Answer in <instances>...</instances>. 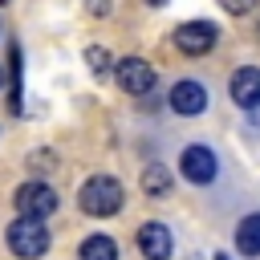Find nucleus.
<instances>
[{
  "instance_id": "39448f33",
  "label": "nucleus",
  "mask_w": 260,
  "mask_h": 260,
  "mask_svg": "<svg viewBox=\"0 0 260 260\" xmlns=\"http://www.w3.org/2000/svg\"><path fill=\"white\" fill-rule=\"evenodd\" d=\"M16 215H32V219H45V215H53L57 211V191L49 187V183H24V187H16Z\"/></svg>"
},
{
  "instance_id": "423d86ee",
  "label": "nucleus",
  "mask_w": 260,
  "mask_h": 260,
  "mask_svg": "<svg viewBox=\"0 0 260 260\" xmlns=\"http://www.w3.org/2000/svg\"><path fill=\"white\" fill-rule=\"evenodd\" d=\"M114 81L126 93H150L154 89V65L142 57H122V61H114Z\"/></svg>"
},
{
  "instance_id": "20e7f679",
  "label": "nucleus",
  "mask_w": 260,
  "mask_h": 260,
  "mask_svg": "<svg viewBox=\"0 0 260 260\" xmlns=\"http://www.w3.org/2000/svg\"><path fill=\"white\" fill-rule=\"evenodd\" d=\"M215 41H219V28H215L211 20H187V24L175 28V49L187 53V57H203V53H211Z\"/></svg>"
},
{
  "instance_id": "2eb2a0df",
  "label": "nucleus",
  "mask_w": 260,
  "mask_h": 260,
  "mask_svg": "<svg viewBox=\"0 0 260 260\" xmlns=\"http://www.w3.org/2000/svg\"><path fill=\"white\" fill-rule=\"evenodd\" d=\"M53 162H57L53 150H32V154H28V167H32V171H53Z\"/></svg>"
},
{
  "instance_id": "ddd939ff",
  "label": "nucleus",
  "mask_w": 260,
  "mask_h": 260,
  "mask_svg": "<svg viewBox=\"0 0 260 260\" xmlns=\"http://www.w3.org/2000/svg\"><path fill=\"white\" fill-rule=\"evenodd\" d=\"M8 65H12V98H8V114H20L24 110V81H20V45L12 41L8 49Z\"/></svg>"
},
{
  "instance_id": "6e6552de",
  "label": "nucleus",
  "mask_w": 260,
  "mask_h": 260,
  "mask_svg": "<svg viewBox=\"0 0 260 260\" xmlns=\"http://www.w3.org/2000/svg\"><path fill=\"white\" fill-rule=\"evenodd\" d=\"M228 93L240 110H256L260 106V69L256 65H240L232 77H228Z\"/></svg>"
},
{
  "instance_id": "9d476101",
  "label": "nucleus",
  "mask_w": 260,
  "mask_h": 260,
  "mask_svg": "<svg viewBox=\"0 0 260 260\" xmlns=\"http://www.w3.org/2000/svg\"><path fill=\"white\" fill-rule=\"evenodd\" d=\"M236 252L240 256H260V211H252L236 223Z\"/></svg>"
},
{
  "instance_id": "f03ea898",
  "label": "nucleus",
  "mask_w": 260,
  "mask_h": 260,
  "mask_svg": "<svg viewBox=\"0 0 260 260\" xmlns=\"http://www.w3.org/2000/svg\"><path fill=\"white\" fill-rule=\"evenodd\" d=\"M4 244H8L12 256H20V260H37V256L49 252V228H45V219L16 215V219L4 228Z\"/></svg>"
},
{
  "instance_id": "f8f14e48",
  "label": "nucleus",
  "mask_w": 260,
  "mask_h": 260,
  "mask_svg": "<svg viewBox=\"0 0 260 260\" xmlns=\"http://www.w3.org/2000/svg\"><path fill=\"white\" fill-rule=\"evenodd\" d=\"M142 191H146L150 199H162V195L171 191V171H167L162 162H150V167L142 171Z\"/></svg>"
},
{
  "instance_id": "dca6fc26",
  "label": "nucleus",
  "mask_w": 260,
  "mask_h": 260,
  "mask_svg": "<svg viewBox=\"0 0 260 260\" xmlns=\"http://www.w3.org/2000/svg\"><path fill=\"white\" fill-rule=\"evenodd\" d=\"M219 4H223L232 16H244V12H252V8H256V0H219Z\"/></svg>"
},
{
  "instance_id": "9b49d317",
  "label": "nucleus",
  "mask_w": 260,
  "mask_h": 260,
  "mask_svg": "<svg viewBox=\"0 0 260 260\" xmlns=\"http://www.w3.org/2000/svg\"><path fill=\"white\" fill-rule=\"evenodd\" d=\"M77 256H81V260H118V240L106 236V232H93V236L81 240Z\"/></svg>"
},
{
  "instance_id": "a211bd4d",
  "label": "nucleus",
  "mask_w": 260,
  "mask_h": 260,
  "mask_svg": "<svg viewBox=\"0 0 260 260\" xmlns=\"http://www.w3.org/2000/svg\"><path fill=\"white\" fill-rule=\"evenodd\" d=\"M211 260H228V256H223V252H215V256H211Z\"/></svg>"
},
{
  "instance_id": "0eeeda50",
  "label": "nucleus",
  "mask_w": 260,
  "mask_h": 260,
  "mask_svg": "<svg viewBox=\"0 0 260 260\" xmlns=\"http://www.w3.org/2000/svg\"><path fill=\"white\" fill-rule=\"evenodd\" d=\"M134 244H138L142 260H171V252H175L171 228H167V223H158V219H146V223L134 232Z\"/></svg>"
},
{
  "instance_id": "1a4fd4ad",
  "label": "nucleus",
  "mask_w": 260,
  "mask_h": 260,
  "mask_svg": "<svg viewBox=\"0 0 260 260\" xmlns=\"http://www.w3.org/2000/svg\"><path fill=\"white\" fill-rule=\"evenodd\" d=\"M167 102H171V110H175L179 118H195V114L207 110V89L187 77V81H175V85H171V98H167Z\"/></svg>"
},
{
  "instance_id": "6ab92c4d",
  "label": "nucleus",
  "mask_w": 260,
  "mask_h": 260,
  "mask_svg": "<svg viewBox=\"0 0 260 260\" xmlns=\"http://www.w3.org/2000/svg\"><path fill=\"white\" fill-rule=\"evenodd\" d=\"M146 4H167V0H146Z\"/></svg>"
},
{
  "instance_id": "7ed1b4c3",
  "label": "nucleus",
  "mask_w": 260,
  "mask_h": 260,
  "mask_svg": "<svg viewBox=\"0 0 260 260\" xmlns=\"http://www.w3.org/2000/svg\"><path fill=\"white\" fill-rule=\"evenodd\" d=\"M179 175L187 179V183H195V187H207V183H215V175H219V158H215V150L211 146H187L183 154H179Z\"/></svg>"
},
{
  "instance_id": "f3484780",
  "label": "nucleus",
  "mask_w": 260,
  "mask_h": 260,
  "mask_svg": "<svg viewBox=\"0 0 260 260\" xmlns=\"http://www.w3.org/2000/svg\"><path fill=\"white\" fill-rule=\"evenodd\" d=\"M106 8H110L106 0H89V12H93V16H106Z\"/></svg>"
},
{
  "instance_id": "f257e3e1",
  "label": "nucleus",
  "mask_w": 260,
  "mask_h": 260,
  "mask_svg": "<svg viewBox=\"0 0 260 260\" xmlns=\"http://www.w3.org/2000/svg\"><path fill=\"white\" fill-rule=\"evenodd\" d=\"M77 203H81L85 215L106 219V215L122 211V183H118L114 175H89V179L81 183V191H77Z\"/></svg>"
},
{
  "instance_id": "aec40b11",
  "label": "nucleus",
  "mask_w": 260,
  "mask_h": 260,
  "mask_svg": "<svg viewBox=\"0 0 260 260\" xmlns=\"http://www.w3.org/2000/svg\"><path fill=\"white\" fill-rule=\"evenodd\" d=\"M0 85H4V69H0Z\"/></svg>"
},
{
  "instance_id": "4468645a",
  "label": "nucleus",
  "mask_w": 260,
  "mask_h": 260,
  "mask_svg": "<svg viewBox=\"0 0 260 260\" xmlns=\"http://www.w3.org/2000/svg\"><path fill=\"white\" fill-rule=\"evenodd\" d=\"M85 61H89V69H93L98 77H106V73H110V53H106V49H98V45H89V49H85Z\"/></svg>"
}]
</instances>
